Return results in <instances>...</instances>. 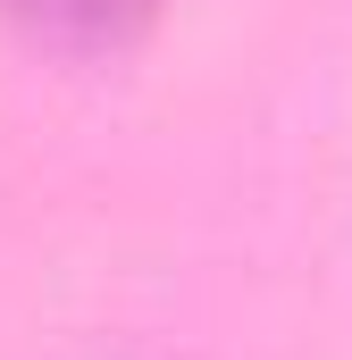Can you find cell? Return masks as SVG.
Wrapping results in <instances>:
<instances>
[{
  "label": "cell",
  "mask_w": 352,
  "mask_h": 360,
  "mask_svg": "<svg viewBox=\"0 0 352 360\" xmlns=\"http://www.w3.org/2000/svg\"><path fill=\"white\" fill-rule=\"evenodd\" d=\"M0 8L51 51H126L160 0H0Z\"/></svg>",
  "instance_id": "cell-1"
}]
</instances>
